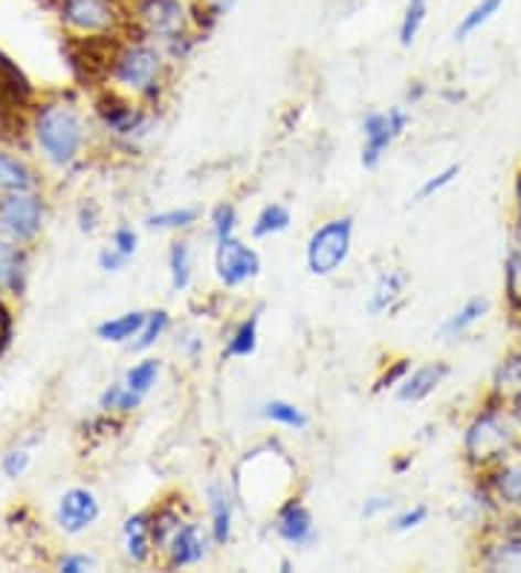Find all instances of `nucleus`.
<instances>
[{
  "instance_id": "obj_24",
  "label": "nucleus",
  "mask_w": 521,
  "mask_h": 573,
  "mask_svg": "<svg viewBox=\"0 0 521 573\" xmlns=\"http://www.w3.org/2000/svg\"><path fill=\"white\" fill-rule=\"evenodd\" d=\"M258 316H249L238 325V330L232 333L230 344H226V351L223 357H253L255 348H258Z\"/></svg>"
},
{
  "instance_id": "obj_49",
  "label": "nucleus",
  "mask_w": 521,
  "mask_h": 573,
  "mask_svg": "<svg viewBox=\"0 0 521 573\" xmlns=\"http://www.w3.org/2000/svg\"><path fill=\"white\" fill-rule=\"evenodd\" d=\"M519 405H521V400H519ZM519 414H521V408H519Z\"/></svg>"
},
{
  "instance_id": "obj_7",
  "label": "nucleus",
  "mask_w": 521,
  "mask_h": 573,
  "mask_svg": "<svg viewBox=\"0 0 521 573\" xmlns=\"http://www.w3.org/2000/svg\"><path fill=\"white\" fill-rule=\"evenodd\" d=\"M62 21L87 35L110 32L119 21L116 0H62Z\"/></svg>"
},
{
  "instance_id": "obj_30",
  "label": "nucleus",
  "mask_w": 521,
  "mask_h": 573,
  "mask_svg": "<svg viewBox=\"0 0 521 573\" xmlns=\"http://www.w3.org/2000/svg\"><path fill=\"white\" fill-rule=\"evenodd\" d=\"M198 221V209H169V212H157L148 217V230H185Z\"/></svg>"
},
{
  "instance_id": "obj_41",
  "label": "nucleus",
  "mask_w": 521,
  "mask_h": 573,
  "mask_svg": "<svg viewBox=\"0 0 521 573\" xmlns=\"http://www.w3.org/2000/svg\"><path fill=\"white\" fill-rule=\"evenodd\" d=\"M408 371H412V362L408 360H397L394 362V368H391V371H385L383 376H380V382H376V389L383 391V389H391V385H394V382H403L406 380V374Z\"/></svg>"
},
{
  "instance_id": "obj_13",
  "label": "nucleus",
  "mask_w": 521,
  "mask_h": 573,
  "mask_svg": "<svg viewBox=\"0 0 521 573\" xmlns=\"http://www.w3.org/2000/svg\"><path fill=\"white\" fill-rule=\"evenodd\" d=\"M32 96V87L21 70L0 53V116L18 114Z\"/></svg>"
},
{
  "instance_id": "obj_5",
  "label": "nucleus",
  "mask_w": 521,
  "mask_h": 573,
  "mask_svg": "<svg viewBox=\"0 0 521 573\" xmlns=\"http://www.w3.org/2000/svg\"><path fill=\"white\" fill-rule=\"evenodd\" d=\"M515 432L504 421V414L483 412L472 421L467 432V458L472 464H492V460L507 458V452L513 449Z\"/></svg>"
},
{
  "instance_id": "obj_20",
  "label": "nucleus",
  "mask_w": 521,
  "mask_h": 573,
  "mask_svg": "<svg viewBox=\"0 0 521 573\" xmlns=\"http://www.w3.org/2000/svg\"><path fill=\"white\" fill-rule=\"evenodd\" d=\"M507 0H478L476 7L469 9L467 15L460 18V23L455 26V41H467L469 35H476L483 23H490L492 18L499 15V9L504 7Z\"/></svg>"
},
{
  "instance_id": "obj_22",
  "label": "nucleus",
  "mask_w": 521,
  "mask_h": 573,
  "mask_svg": "<svg viewBox=\"0 0 521 573\" xmlns=\"http://www.w3.org/2000/svg\"><path fill=\"white\" fill-rule=\"evenodd\" d=\"M290 209L281 206V203H269V206L260 209V214L253 223V237H273L281 235V232L290 230Z\"/></svg>"
},
{
  "instance_id": "obj_42",
  "label": "nucleus",
  "mask_w": 521,
  "mask_h": 573,
  "mask_svg": "<svg viewBox=\"0 0 521 573\" xmlns=\"http://www.w3.org/2000/svg\"><path fill=\"white\" fill-rule=\"evenodd\" d=\"M128 261H130L128 255H123L119 250H114V246H110V250H105V253L99 255V267L105 269V273H119V269H123Z\"/></svg>"
},
{
  "instance_id": "obj_17",
  "label": "nucleus",
  "mask_w": 521,
  "mask_h": 573,
  "mask_svg": "<svg viewBox=\"0 0 521 573\" xmlns=\"http://www.w3.org/2000/svg\"><path fill=\"white\" fill-rule=\"evenodd\" d=\"M153 551V535H151V516L137 512L125 521V553L130 562H146Z\"/></svg>"
},
{
  "instance_id": "obj_23",
  "label": "nucleus",
  "mask_w": 521,
  "mask_h": 573,
  "mask_svg": "<svg viewBox=\"0 0 521 573\" xmlns=\"http://www.w3.org/2000/svg\"><path fill=\"white\" fill-rule=\"evenodd\" d=\"M487 567L492 571H521V535H507L504 542L492 544L487 553Z\"/></svg>"
},
{
  "instance_id": "obj_4",
  "label": "nucleus",
  "mask_w": 521,
  "mask_h": 573,
  "mask_svg": "<svg viewBox=\"0 0 521 573\" xmlns=\"http://www.w3.org/2000/svg\"><path fill=\"white\" fill-rule=\"evenodd\" d=\"M160 73H162V53L148 41L119 50L114 59V78L128 91L153 96L160 91Z\"/></svg>"
},
{
  "instance_id": "obj_6",
  "label": "nucleus",
  "mask_w": 521,
  "mask_h": 573,
  "mask_svg": "<svg viewBox=\"0 0 521 573\" xmlns=\"http://www.w3.org/2000/svg\"><path fill=\"white\" fill-rule=\"evenodd\" d=\"M217 278H221L226 287H241V284L253 282L260 273V258L253 246L241 244L238 237L232 235L226 241H217Z\"/></svg>"
},
{
  "instance_id": "obj_38",
  "label": "nucleus",
  "mask_w": 521,
  "mask_h": 573,
  "mask_svg": "<svg viewBox=\"0 0 521 573\" xmlns=\"http://www.w3.org/2000/svg\"><path fill=\"white\" fill-rule=\"evenodd\" d=\"M21 267V255L15 253V246H9L0 241V284H12Z\"/></svg>"
},
{
  "instance_id": "obj_19",
  "label": "nucleus",
  "mask_w": 521,
  "mask_h": 573,
  "mask_svg": "<svg viewBox=\"0 0 521 573\" xmlns=\"http://www.w3.org/2000/svg\"><path fill=\"white\" fill-rule=\"evenodd\" d=\"M406 282H408V276L403 273V269H389V273L376 282L374 293H371L369 314L380 316V314H385V310H391L394 301H397V298L403 296V290H406Z\"/></svg>"
},
{
  "instance_id": "obj_45",
  "label": "nucleus",
  "mask_w": 521,
  "mask_h": 573,
  "mask_svg": "<svg viewBox=\"0 0 521 573\" xmlns=\"http://www.w3.org/2000/svg\"><path fill=\"white\" fill-rule=\"evenodd\" d=\"M389 123H391V128H394V134H397V137H403V134H406V128H408V114L403 110V107H391Z\"/></svg>"
},
{
  "instance_id": "obj_47",
  "label": "nucleus",
  "mask_w": 521,
  "mask_h": 573,
  "mask_svg": "<svg viewBox=\"0 0 521 573\" xmlns=\"http://www.w3.org/2000/svg\"><path fill=\"white\" fill-rule=\"evenodd\" d=\"M209 3H215V7L221 9L223 15H226V12H230V9L235 7V3H238V0H209Z\"/></svg>"
},
{
  "instance_id": "obj_27",
  "label": "nucleus",
  "mask_w": 521,
  "mask_h": 573,
  "mask_svg": "<svg viewBox=\"0 0 521 573\" xmlns=\"http://www.w3.org/2000/svg\"><path fill=\"white\" fill-rule=\"evenodd\" d=\"M32 174L21 160L0 153V191H30Z\"/></svg>"
},
{
  "instance_id": "obj_25",
  "label": "nucleus",
  "mask_w": 521,
  "mask_h": 573,
  "mask_svg": "<svg viewBox=\"0 0 521 573\" xmlns=\"http://www.w3.org/2000/svg\"><path fill=\"white\" fill-rule=\"evenodd\" d=\"M169 269H171V284H174V290H189V284H192V250L185 241H177L171 244V253H169Z\"/></svg>"
},
{
  "instance_id": "obj_33",
  "label": "nucleus",
  "mask_w": 521,
  "mask_h": 573,
  "mask_svg": "<svg viewBox=\"0 0 521 573\" xmlns=\"http://www.w3.org/2000/svg\"><path fill=\"white\" fill-rule=\"evenodd\" d=\"M235 226H238V212L232 203H221V206L212 212V232H215V241H226V237L235 235Z\"/></svg>"
},
{
  "instance_id": "obj_3",
  "label": "nucleus",
  "mask_w": 521,
  "mask_h": 573,
  "mask_svg": "<svg viewBox=\"0 0 521 573\" xmlns=\"http://www.w3.org/2000/svg\"><path fill=\"white\" fill-rule=\"evenodd\" d=\"M353 221L351 217H337L310 235L307 241V269L313 276H333L351 255Z\"/></svg>"
},
{
  "instance_id": "obj_32",
  "label": "nucleus",
  "mask_w": 521,
  "mask_h": 573,
  "mask_svg": "<svg viewBox=\"0 0 521 573\" xmlns=\"http://www.w3.org/2000/svg\"><path fill=\"white\" fill-rule=\"evenodd\" d=\"M496 489L507 505H521V467H504L496 475Z\"/></svg>"
},
{
  "instance_id": "obj_40",
  "label": "nucleus",
  "mask_w": 521,
  "mask_h": 573,
  "mask_svg": "<svg viewBox=\"0 0 521 573\" xmlns=\"http://www.w3.org/2000/svg\"><path fill=\"white\" fill-rule=\"evenodd\" d=\"M30 467V452H9L7 458H3V473L7 478H21Z\"/></svg>"
},
{
  "instance_id": "obj_34",
  "label": "nucleus",
  "mask_w": 521,
  "mask_h": 573,
  "mask_svg": "<svg viewBox=\"0 0 521 573\" xmlns=\"http://www.w3.org/2000/svg\"><path fill=\"white\" fill-rule=\"evenodd\" d=\"M507 298L515 310H521V250H515L507 261Z\"/></svg>"
},
{
  "instance_id": "obj_16",
  "label": "nucleus",
  "mask_w": 521,
  "mask_h": 573,
  "mask_svg": "<svg viewBox=\"0 0 521 573\" xmlns=\"http://www.w3.org/2000/svg\"><path fill=\"white\" fill-rule=\"evenodd\" d=\"M209 512H212V542L226 544L232 539V516H235V507H232V496L221 481L209 487Z\"/></svg>"
},
{
  "instance_id": "obj_35",
  "label": "nucleus",
  "mask_w": 521,
  "mask_h": 573,
  "mask_svg": "<svg viewBox=\"0 0 521 573\" xmlns=\"http://www.w3.org/2000/svg\"><path fill=\"white\" fill-rule=\"evenodd\" d=\"M460 174V166H446L444 171H437L435 177H429L426 183L417 189V200H429L432 194H437V191H444L446 185H453L455 177Z\"/></svg>"
},
{
  "instance_id": "obj_28",
  "label": "nucleus",
  "mask_w": 521,
  "mask_h": 573,
  "mask_svg": "<svg viewBox=\"0 0 521 573\" xmlns=\"http://www.w3.org/2000/svg\"><path fill=\"white\" fill-rule=\"evenodd\" d=\"M99 114L105 125L116 130V134H130L139 125V114L130 105H125V102H105L99 107Z\"/></svg>"
},
{
  "instance_id": "obj_48",
  "label": "nucleus",
  "mask_w": 521,
  "mask_h": 573,
  "mask_svg": "<svg viewBox=\"0 0 521 573\" xmlns=\"http://www.w3.org/2000/svg\"><path fill=\"white\" fill-rule=\"evenodd\" d=\"M515 235H519V244H521V180H519V226H515Z\"/></svg>"
},
{
  "instance_id": "obj_14",
  "label": "nucleus",
  "mask_w": 521,
  "mask_h": 573,
  "mask_svg": "<svg viewBox=\"0 0 521 573\" xmlns=\"http://www.w3.org/2000/svg\"><path fill=\"white\" fill-rule=\"evenodd\" d=\"M362 134H365V148H362V166L365 169H376L383 153L389 151L391 142L397 139L394 128L389 123V114H369L362 123Z\"/></svg>"
},
{
  "instance_id": "obj_8",
  "label": "nucleus",
  "mask_w": 521,
  "mask_h": 573,
  "mask_svg": "<svg viewBox=\"0 0 521 573\" xmlns=\"http://www.w3.org/2000/svg\"><path fill=\"white\" fill-rule=\"evenodd\" d=\"M0 226L18 241H26L41 226V200L26 191H12V198L0 200Z\"/></svg>"
},
{
  "instance_id": "obj_15",
  "label": "nucleus",
  "mask_w": 521,
  "mask_h": 573,
  "mask_svg": "<svg viewBox=\"0 0 521 573\" xmlns=\"http://www.w3.org/2000/svg\"><path fill=\"white\" fill-rule=\"evenodd\" d=\"M157 376H160V360H142L139 365H134L125 374L123 382V397H119V412H134L148 391L157 385Z\"/></svg>"
},
{
  "instance_id": "obj_44",
  "label": "nucleus",
  "mask_w": 521,
  "mask_h": 573,
  "mask_svg": "<svg viewBox=\"0 0 521 573\" xmlns=\"http://www.w3.org/2000/svg\"><path fill=\"white\" fill-rule=\"evenodd\" d=\"M87 567H93L91 556H78V553H73V556L62 559V571H67V573H82V571H87Z\"/></svg>"
},
{
  "instance_id": "obj_1",
  "label": "nucleus",
  "mask_w": 521,
  "mask_h": 573,
  "mask_svg": "<svg viewBox=\"0 0 521 573\" xmlns=\"http://www.w3.org/2000/svg\"><path fill=\"white\" fill-rule=\"evenodd\" d=\"M137 18L151 39H160L183 59L192 50V7L185 0H137Z\"/></svg>"
},
{
  "instance_id": "obj_26",
  "label": "nucleus",
  "mask_w": 521,
  "mask_h": 573,
  "mask_svg": "<svg viewBox=\"0 0 521 573\" xmlns=\"http://www.w3.org/2000/svg\"><path fill=\"white\" fill-rule=\"evenodd\" d=\"M426 15H429V0H408L403 21H400V44L412 46L417 41L423 23H426Z\"/></svg>"
},
{
  "instance_id": "obj_39",
  "label": "nucleus",
  "mask_w": 521,
  "mask_h": 573,
  "mask_svg": "<svg viewBox=\"0 0 521 573\" xmlns=\"http://www.w3.org/2000/svg\"><path fill=\"white\" fill-rule=\"evenodd\" d=\"M137 232L130 230V226H119V230L114 232V250H119V253L128 255V258L137 255Z\"/></svg>"
},
{
  "instance_id": "obj_21",
  "label": "nucleus",
  "mask_w": 521,
  "mask_h": 573,
  "mask_svg": "<svg viewBox=\"0 0 521 573\" xmlns=\"http://www.w3.org/2000/svg\"><path fill=\"white\" fill-rule=\"evenodd\" d=\"M142 325H146V314L134 310V314H123L116 316V319L102 321L99 328H96V337H99L102 342H125V339L137 337L139 330H142Z\"/></svg>"
},
{
  "instance_id": "obj_9",
  "label": "nucleus",
  "mask_w": 521,
  "mask_h": 573,
  "mask_svg": "<svg viewBox=\"0 0 521 573\" xmlns=\"http://www.w3.org/2000/svg\"><path fill=\"white\" fill-rule=\"evenodd\" d=\"M99 519V501L91 489H67L59 501V524L64 533H82Z\"/></svg>"
},
{
  "instance_id": "obj_29",
  "label": "nucleus",
  "mask_w": 521,
  "mask_h": 573,
  "mask_svg": "<svg viewBox=\"0 0 521 573\" xmlns=\"http://www.w3.org/2000/svg\"><path fill=\"white\" fill-rule=\"evenodd\" d=\"M260 414H264L267 421L278 423V426H287V428L307 426V414L301 412V408H296L293 403H287V400H269V403H264Z\"/></svg>"
},
{
  "instance_id": "obj_18",
  "label": "nucleus",
  "mask_w": 521,
  "mask_h": 573,
  "mask_svg": "<svg viewBox=\"0 0 521 573\" xmlns=\"http://www.w3.org/2000/svg\"><path fill=\"white\" fill-rule=\"evenodd\" d=\"M487 310H490V301H487V298H481V296L469 298L467 305L460 307L458 314H453L449 319L444 321V328H440V339H444V342H453V339L464 337L472 325H478V321L487 316Z\"/></svg>"
},
{
  "instance_id": "obj_36",
  "label": "nucleus",
  "mask_w": 521,
  "mask_h": 573,
  "mask_svg": "<svg viewBox=\"0 0 521 573\" xmlns=\"http://www.w3.org/2000/svg\"><path fill=\"white\" fill-rule=\"evenodd\" d=\"M496 385H499V389H521V353L507 357L504 365H501L499 374H496Z\"/></svg>"
},
{
  "instance_id": "obj_37",
  "label": "nucleus",
  "mask_w": 521,
  "mask_h": 573,
  "mask_svg": "<svg viewBox=\"0 0 521 573\" xmlns=\"http://www.w3.org/2000/svg\"><path fill=\"white\" fill-rule=\"evenodd\" d=\"M426 516H429V507L426 505L408 507V510H403L397 519L391 521V530H397V533H408V530L421 528L423 521H426Z\"/></svg>"
},
{
  "instance_id": "obj_31",
  "label": "nucleus",
  "mask_w": 521,
  "mask_h": 573,
  "mask_svg": "<svg viewBox=\"0 0 521 573\" xmlns=\"http://www.w3.org/2000/svg\"><path fill=\"white\" fill-rule=\"evenodd\" d=\"M169 328V314L166 310H153V314L146 316V325L137 333V342H134V351H148L151 344H157V339L166 333Z\"/></svg>"
},
{
  "instance_id": "obj_10",
  "label": "nucleus",
  "mask_w": 521,
  "mask_h": 573,
  "mask_svg": "<svg viewBox=\"0 0 521 573\" xmlns=\"http://www.w3.org/2000/svg\"><path fill=\"white\" fill-rule=\"evenodd\" d=\"M276 533L281 535L287 544L305 548V544H310L316 539L313 512L307 510L299 498H290V501L281 505V510L276 512Z\"/></svg>"
},
{
  "instance_id": "obj_43",
  "label": "nucleus",
  "mask_w": 521,
  "mask_h": 573,
  "mask_svg": "<svg viewBox=\"0 0 521 573\" xmlns=\"http://www.w3.org/2000/svg\"><path fill=\"white\" fill-rule=\"evenodd\" d=\"M391 505H394V501H391V498H369V501H365V507H362V519H374V516H380V512H385V510H391Z\"/></svg>"
},
{
  "instance_id": "obj_12",
  "label": "nucleus",
  "mask_w": 521,
  "mask_h": 573,
  "mask_svg": "<svg viewBox=\"0 0 521 573\" xmlns=\"http://www.w3.org/2000/svg\"><path fill=\"white\" fill-rule=\"evenodd\" d=\"M449 376V365L446 362H429V365H421L417 371L406 374V380L397 385V400L400 403H421L429 394H435L437 385Z\"/></svg>"
},
{
  "instance_id": "obj_2",
  "label": "nucleus",
  "mask_w": 521,
  "mask_h": 573,
  "mask_svg": "<svg viewBox=\"0 0 521 573\" xmlns=\"http://www.w3.org/2000/svg\"><path fill=\"white\" fill-rule=\"evenodd\" d=\"M35 139H39L41 151L55 166H67V162L76 160L85 134H82L78 116L70 107L46 105L39 114V123H35Z\"/></svg>"
},
{
  "instance_id": "obj_46",
  "label": "nucleus",
  "mask_w": 521,
  "mask_h": 573,
  "mask_svg": "<svg viewBox=\"0 0 521 573\" xmlns=\"http://www.w3.org/2000/svg\"><path fill=\"white\" fill-rule=\"evenodd\" d=\"M7 339H9V314L0 307V351H3Z\"/></svg>"
},
{
  "instance_id": "obj_11",
  "label": "nucleus",
  "mask_w": 521,
  "mask_h": 573,
  "mask_svg": "<svg viewBox=\"0 0 521 573\" xmlns=\"http://www.w3.org/2000/svg\"><path fill=\"white\" fill-rule=\"evenodd\" d=\"M206 544L209 535L203 533V528L194 524V521H183V524L174 530V535H171L169 548H166V553H169V567H189L203 562Z\"/></svg>"
}]
</instances>
